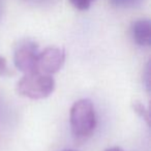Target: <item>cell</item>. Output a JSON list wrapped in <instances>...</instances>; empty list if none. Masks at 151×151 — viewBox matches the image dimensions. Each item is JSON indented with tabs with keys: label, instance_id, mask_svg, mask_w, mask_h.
Wrapping results in <instances>:
<instances>
[{
	"label": "cell",
	"instance_id": "cell-6",
	"mask_svg": "<svg viewBox=\"0 0 151 151\" xmlns=\"http://www.w3.org/2000/svg\"><path fill=\"white\" fill-rule=\"evenodd\" d=\"M112 5L118 9H137L144 3L145 0H110Z\"/></svg>",
	"mask_w": 151,
	"mask_h": 151
},
{
	"label": "cell",
	"instance_id": "cell-12",
	"mask_svg": "<svg viewBox=\"0 0 151 151\" xmlns=\"http://www.w3.org/2000/svg\"><path fill=\"white\" fill-rule=\"evenodd\" d=\"M105 151H124L123 149L119 148V147H112V148H108Z\"/></svg>",
	"mask_w": 151,
	"mask_h": 151
},
{
	"label": "cell",
	"instance_id": "cell-1",
	"mask_svg": "<svg viewBox=\"0 0 151 151\" xmlns=\"http://www.w3.org/2000/svg\"><path fill=\"white\" fill-rule=\"evenodd\" d=\"M69 122L71 134L77 141L83 142L90 138L96 126V115L92 101L86 99L76 101L70 109Z\"/></svg>",
	"mask_w": 151,
	"mask_h": 151
},
{
	"label": "cell",
	"instance_id": "cell-2",
	"mask_svg": "<svg viewBox=\"0 0 151 151\" xmlns=\"http://www.w3.org/2000/svg\"><path fill=\"white\" fill-rule=\"evenodd\" d=\"M54 89L55 81L52 76L40 71L25 73L17 84L18 93L31 99H46L52 94Z\"/></svg>",
	"mask_w": 151,
	"mask_h": 151
},
{
	"label": "cell",
	"instance_id": "cell-9",
	"mask_svg": "<svg viewBox=\"0 0 151 151\" xmlns=\"http://www.w3.org/2000/svg\"><path fill=\"white\" fill-rule=\"evenodd\" d=\"M11 73L9 66H7V62L5 60L4 57L0 56V76L1 77H5V76H9Z\"/></svg>",
	"mask_w": 151,
	"mask_h": 151
},
{
	"label": "cell",
	"instance_id": "cell-7",
	"mask_svg": "<svg viewBox=\"0 0 151 151\" xmlns=\"http://www.w3.org/2000/svg\"><path fill=\"white\" fill-rule=\"evenodd\" d=\"M132 108H134V112H136L139 116H141L147 123H149V111L144 107V105H142V104L139 103V101H134V105H132Z\"/></svg>",
	"mask_w": 151,
	"mask_h": 151
},
{
	"label": "cell",
	"instance_id": "cell-5",
	"mask_svg": "<svg viewBox=\"0 0 151 151\" xmlns=\"http://www.w3.org/2000/svg\"><path fill=\"white\" fill-rule=\"evenodd\" d=\"M132 40L141 47H149L151 44V23L148 19L134 22L130 27Z\"/></svg>",
	"mask_w": 151,
	"mask_h": 151
},
{
	"label": "cell",
	"instance_id": "cell-8",
	"mask_svg": "<svg viewBox=\"0 0 151 151\" xmlns=\"http://www.w3.org/2000/svg\"><path fill=\"white\" fill-rule=\"evenodd\" d=\"M95 0H69V2L71 3L75 9H79V11H86L91 6Z\"/></svg>",
	"mask_w": 151,
	"mask_h": 151
},
{
	"label": "cell",
	"instance_id": "cell-10",
	"mask_svg": "<svg viewBox=\"0 0 151 151\" xmlns=\"http://www.w3.org/2000/svg\"><path fill=\"white\" fill-rule=\"evenodd\" d=\"M143 83L145 84V87L147 88V91H149L150 89V64H147V67H146V70L145 73H143Z\"/></svg>",
	"mask_w": 151,
	"mask_h": 151
},
{
	"label": "cell",
	"instance_id": "cell-4",
	"mask_svg": "<svg viewBox=\"0 0 151 151\" xmlns=\"http://www.w3.org/2000/svg\"><path fill=\"white\" fill-rule=\"evenodd\" d=\"M65 61V53L57 47H48L40 51L37 57V70L46 75L57 73Z\"/></svg>",
	"mask_w": 151,
	"mask_h": 151
},
{
	"label": "cell",
	"instance_id": "cell-3",
	"mask_svg": "<svg viewBox=\"0 0 151 151\" xmlns=\"http://www.w3.org/2000/svg\"><path fill=\"white\" fill-rule=\"evenodd\" d=\"M38 46L31 40H24L17 46L14 54V62L20 71L25 73L37 70Z\"/></svg>",
	"mask_w": 151,
	"mask_h": 151
},
{
	"label": "cell",
	"instance_id": "cell-11",
	"mask_svg": "<svg viewBox=\"0 0 151 151\" xmlns=\"http://www.w3.org/2000/svg\"><path fill=\"white\" fill-rule=\"evenodd\" d=\"M27 1H30V2H33V3H46L51 1V0H27Z\"/></svg>",
	"mask_w": 151,
	"mask_h": 151
},
{
	"label": "cell",
	"instance_id": "cell-13",
	"mask_svg": "<svg viewBox=\"0 0 151 151\" xmlns=\"http://www.w3.org/2000/svg\"><path fill=\"white\" fill-rule=\"evenodd\" d=\"M63 151H75V150H71V149H66V150H63Z\"/></svg>",
	"mask_w": 151,
	"mask_h": 151
}]
</instances>
